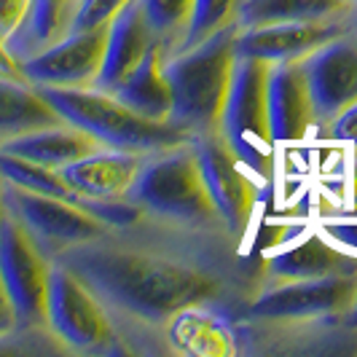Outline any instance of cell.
Segmentation results:
<instances>
[{"label": "cell", "mask_w": 357, "mask_h": 357, "mask_svg": "<svg viewBox=\"0 0 357 357\" xmlns=\"http://www.w3.org/2000/svg\"><path fill=\"white\" fill-rule=\"evenodd\" d=\"M143 220L75 245L54 261L70 268L107 312L145 328H164L183 309L226 296V271L215 255L175 239L143 236Z\"/></svg>", "instance_id": "cell-1"}, {"label": "cell", "mask_w": 357, "mask_h": 357, "mask_svg": "<svg viewBox=\"0 0 357 357\" xmlns=\"http://www.w3.org/2000/svg\"><path fill=\"white\" fill-rule=\"evenodd\" d=\"M143 159L140 153L100 148L62 167L59 175L78 199H124L143 167Z\"/></svg>", "instance_id": "cell-15"}, {"label": "cell", "mask_w": 357, "mask_h": 357, "mask_svg": "<svg viewBox=\"0 0 357 357\" xmlns=\"http://www.w3.org/2000/svg\"><path fill=\"white\" fill-rule=\"evenodd\" d=\"M3 185H6V180L0 178V215H3Z\"/></svg>", "instance_id": "cell-34"}, {"label": "cell", "mask_w": 357, "mask_h": 357, "mask_svg": "<svg viewBox=\"0 0 357 357\" xmlns=\"http://www.w3.org/2000/svg\"><path fill=\"white\" fill-rule=\"evenodd\" d=\"M357 298V274H333L317 280L268 282L250 304L248 317L271 325H301L312 320L344 317Z\"/></svg>", "instance_id": "cell-7"}, {"label": "cell", "mask_w": 357, "mask_h": 357, "mask_svg": "<svg viewBox=\"0 0 357 357\" xmlns=\"http://www.w3.org/2000/svg\"><path fill=\"white\" fill-rule=\"evenodd\" d=\"M54 124L62 119L33 84L0 78V143Z\"/></svg>", "instance_id": "cell-22"}, {"label": "cell", "mask_w": 357, "mask_h": 357, "mask_svg": "<svg viewBox=\"0 0 357 357\" xmlns=\"http://www.w3.org/2000/svg\"><path fill=\"white\" fill-rule=\"evenodd\" d=\"M107 24L73 30L46 52L36 54L22 65V75L33 86H62V89H91L105 62Z\"/></svg>", "instance_id": "cell-11"}, {"label": "cell", "mask_w": 357, "mask_h": 357, "mask_svg": "<svg viewBox=\"0 0 357 357\" xmlns=\"http://www.w3.org/2000/svg\"><path fill=\"white\" fill-rule=\"evenodd\" d=\"M0 78H8V81H24V75H22V65L14 59V54L8 52L6 38H0Z\"/></svg>", "instance_id": "cell-32"}, {"label": "cell", "mask_w": 357, "mask_h": 357, "mask_svg": "<svg viewBox=\"0 0 357 357\" xmlns=\"http://www.w3.org/2000/svg\"><path fill=\"white\" fill-rule=\"evenodd\" d=\"M266 75L268 62L236 54L229 97L218 124V135L250 169V175L261 178H268L274 169V145H277L268 126Z\"/></svg>", "instance_id": "cell-5"}, {"label": "cell", "mask_w": 357, "mask_h": 357, "mask_svg": "<svg viewBox=\"0 0 357 357\" xmlns=\"http://www.w3.org/2000/svg\"><path fill=\"white\" fill-rule=\"evenodd\" d=\"M191 145L197 151L202 178L226 231L242 239L258 207V185L250 178V169L239 161V156L218 132L194 135Z\"/></svg>", "instance_id": "cell-10"}, {"label": "cell", "mask_w": 357, "mask_h": 357, "mask_svg": "<svg viewBox=\"0 0 357 357\" xmlns=\"http://www.w3.org/2000/svg\"><path fill=\"white\" fill-rule=\"evenodd\" d=\"M347 325H349V328L357 325V298H355V304H352V309H349V314H347Z\"/></svg>", "instance_id": "cell-33"}, {"label": "cell", "mask_w": 357, "mask_h": 357, "mask_svg": "<svg viewBox=\"0 0 357 357\" xmlns=\"http://www.w3.org/2000/svg\"><path fill=\"white\" fill-rule=\"evenodd\" d=\"M140 6L167 54L178 52L191 24L194 0H140Z\"/></svg>", "instance_id": "cell-25"}, {"label": "cell", "mask_w": 357, "mask_h": 357, "mask_svg": "<svg viewBox=\"0 0 357 357\" xmlns=\"http://www.w3.org/2000/svg\"><path fill=\"white\" fill-rule=\"evenodd\" d=\"M266 282H293V280H317L333 274H357V255L341 250L325 234L306 236L285 250L268 255Z\"/></svg>", "instance_id": "cell-17"}, {"label": "cell", "mask_w": 357, "mask_h": 357, "mask_svg": "<svg viewBox=\"0 0 357 357\" xmlns=\"http://www.w3.org/2000/svg\"><path fill=\"white\" fill-rule=\"evenodd\" d=\"M352 3H355V0H352Z\"/></svg>", "instance_id": "cell-37"}, {"label": "cell", "mask_w": 357, "mask_h": 357, "mask_svg": "<svg viewBox=\"0 0 357 357\" xmlns=\"http://www.w3.org/2000/svg\"><path fill=\"white\" fill-rule=\"evenodd\" d=\"M46 328L54 339L78 352H105L116 339L105 304L59 261H52L49 271Z\"/></svg>", "instance_id": "cell-6"}, {"label": "cell", "mask_w": 357, "mask_h": 357, "mask_svg": "<svg viewBox=\"0 0 357 357\" xmlns=\"http://www.w3.org/2000/svg\"><path fill=\"white\" fill-rule=\"evenodd\" d=\"M129 0H84L78 19H75V30H86V27H100L110 24V19L124 8Z\"/></svg>", "instance_id": "cell-27"}, {"label": "cell", "mask_w": 357, "mask_h": 357, "mask_svg": "<svg viewBox=\"0 0 357 357\" xmlns=\"http://www.w3.org/2000/svg\"><path fill=\"white\" fill-rule=\"evenodd\" d=\"M100 148L102 145L97 143L91 135H86L78 126L65 124V121L54 126H43V129H36V132H27V135H19V137L0 143L3 153L27 159L33 164H40V167H52V169H62V167L84 159V156H89Z\"/></svg>", "instance_id": "cell-19"}, {"label": "cell", "mask_w": 357, "mask_h": 357, "mask_svg": "<svg viewBox=\"0 0 357 357\" xmlns=\"http://www.w3.org/2000/svg\"><path fill=\"white\" fill-rule=\"evenodd\" d=\"M164 59H167V49L159 40L151 46V52L143 56V62L129 73L121 84H116L110 89V94L145 119L169 121L172 89H169V81L164 73Z\"/></svg>", "instance_id": "cell-20"}, {"label": "cell", "mask_w": 357, "mask_h": 357, "mask_svg": "<svg viewBox=\"0 0 357 357\" xmlns=\"http://www.w3.org/2000/svg\"><path fill=\"white\" fill-rule=\"evenodd\" d=\"M352 0H242L236 24L264 27L277 22H322L352 17Z\"/></svg>", "instance_id": "cell-23"}, {"label": "cell", "mask_w": 357, "mask_h": 357, "mask_svg": "<svg viewBox=\"0 0 357 357\" xmlns=\"http://www.w3.org/2000/svg\"><path fill=\"white\" fill-rule=\"evenodd\" d=\"M322 234L339 245L341 250L347 252H355L357 255V207L355 210H347L344 215H339L336 220H328L322 226Z\"/></svg>", "instance_id": "cell-28"}, {"label": "cell", "mask_w": 357, "mask_h": 357, "mask_svg": "<svg viewBox=\"0 0 357 357\" xmlns=\"http://www.w3.org/2000/svg\"><path fill=\"white\" fill-rule=\"evenodd\" d=\"M352 27V17L322 19V22H277L264 27H239L236 54L255 56L268 65L274 62H298L317 52L328 40Z\"/></svg>", "instance_id": "cell-13"}, {"label": "cell", "mask_w": 357, "mask_h": 357, "mask_svg": "<svg viewBox=\"0 0 357 357\" xmlns=\"http://www.w3.org/2000/svg\"><path fill=\"white\" fill-rule=\"evenodd\" d=\"M317 124L328 126L357 102V27H347L317 52L301 59Z\"/></svg>", "instance_id": "cell-12"}, {"label": "cell", "mask_w": 357, "mask_h": 357, "mask_svg": "<svg viewBox=\"0 0 357 357\" xmlns=\"http://www.w3.org/2000/svg\"><path fill=\"white\" fill-rule=\"evenodd\" d=\"M355 331H357V325H355Z\"/></svg>", "instance_id": "cell-36"}, {"label": "cell", "mask_w": 357, "mask_h": 357, "mask_svg": "<svg viewBox=\"0 0 357 357\" xmlns=\"http://www.w3.org/2000/svg\"><path fill=\"white\" fill-rule=\"evenodd\" d=\"M239 3L242 0H194V14H191V24L188 33L183 38L178 52L191 49L202 40H207L210 36L220 33L223 27H229L236 22L239 14Z\"/></svg>", "instance_id": "cell-26"}, {"label": "cell", "mask_w": 357, "mask_h": 357, "mask_svg": "<svg viewBox=\"0 0 357 357\" xmlns=\"http://www.w3.org/2000/svg\"><path fill=\"white\" fill-rule=\"evenodd\" d=\"M236 33L239 24L234 22L207 40L167 54L164 59V73L172 89L169 124L180 126L191 137L218 132L236 62Z\"/></svg>", "instance_id": "cell-2"}, {"label": "cell", "mask_w": 357, "mask_h": 357, "mask_svg": "<svg viewBox=\"0 0 357 357\" xmlns=\"http://www.w3.org/2000/svg\"><path fill=\"white\" fill-rule=\"evenodd\" d=\"M52 258L36 245L14 215H0V280L17 309L19 331L46 328V290Z\"/></svg>", "instance_id": "cell-8"}, {"label": "cell", "mask_w": 357, "mask_h": 357, "mask_svg": "<svg viewBox=\"0 0 357 357\" xmlns=\"http://www.w3.org/2000/svg\"><path fill=\"white\" fill-rule=\"evenodd\" d=\"M207 306L210 304L188 306L164 325L167 341L175 352L199 357H223L236 352L229 322H223Z\"/></svg>", "instance_id": "cell-21"}, {"label": "cell", "mask_w": 357, "mask_h": 357, "mask_svg": "<svg viewBox=\"0 0 357 357\" xmlns=\"http://www.w3.org/2000/svg\"><path fill=\"white\" fill-rule=\"evenodd\" d=\"M153 43H159V38L148 24L140 0H129L107 24L105 62L94 89L110 91L116 84H121L143 62V56L151 52Z\"/></svg>", "instance_id": "cell-16"}, {"label": "cell", "mask_w": 357, "mask_h": 357, "mask_svg": "<svg viewBox=\"0 0 357 357\" xmlns=\"http://www.w3.org/2000/svg\"><path fill=\"white\" fill-rule=\"evenodd\" d=\"M81 6L84 0H27V8L19 24L6 38L8 52L14 54L17 62L46 52L49 46L75 30Z\"/></svg>", "instance_id": "cell-18"}, {"label": "cell", "mask_w": 357, "mask_h": 357, "mask_svg": "<svg viewBox=\"0 0 357 357\" xmlns=\"http://www.w3.org/2000/svg\"><path fill=\"white\" fill-rule=\"evenodd\" d=\"M3 207L24 226V231L36 239V245L52 261L59 252L110 231L94 215L73 202L33 194L8 183L3 185Z\"/></svg>", "instance_id": "cell-9"}, {"label": "cell", "mask_w": 357, "mask_h": 357, "mask_svg": "<svg viewBox=\"0 0 357 357\" xmlns=\"http://www.w3.org/2000/svg\"><path fill=\"white\" fill-rule=\"evenodd\" d=\"M0 178L6 180L8 185H17V188H24V191L65 199V202L78 204V197L68 188V183L62 180L59 169L40 167V164L19 159V156H11V153H3V151H0Z\"/></svg>", "instance_id": "cell-24"}, {"label": "cell", "mask_w": 357, "mask_h": 357, "mask_svg": "<svg viewBox=\"0 0 357 357\" xmlns=\"http://www.w3.org/2000/svg\"><path fill=\"white\" fill-rule=\"evenodd\" d=\"M27 8V0H0V38H8Z\"/></svg>", "instance_id": "cell-30"}, {"label": "cell", "mask_w": 357, "mask_h": 357, "mask_svg": "<svg viewBox=\"0 0 357 357\" xmlns=\"http://www.w3.org/2000/svg\"><path fill=\"white\" fill-rule=\"evenodd\" d=\"M328 137L336 143H349L357 148V102L341 110L339 116L328 124Z\"/></svg>", "instance_id": "cell-29"}, {"label": "cell", "mask_w": 357, "mask_h": 357, "mask_svg": "<svg viewBox=\"0 0 357 357\" xmlns=\"http://www.w3.org/2000/svg\"><path fill=\"white\" fill-rule=\"evenodd\" d=\"M40 97L56 110V116L84 129L102 148L126 151V153H159L191 140L188 132L169 121H153L126 107L110 91L102 89H62V86H36Z\"/></svg>", "instance_id": "cell-4"}, {"label": "cell", "mask_w": 357, "mask_h": 357, "mask_svg": "<svg viewBox=\"0 0 357 357\" xmlns=\"http://www.w3.org/2000/svg\"><path fill=\"white\" fill-rule=\"evenodd\" d=\"M352 24L357 27V0H355V8H352Z\"/></svg>", "instance_id": "cell-35"}, {"label": "cell", "mask_w": 357, "mask_h": 357, "mask_svg": "<svg viewBox=\"0 0 357 357\" xmlns=\"http://www.w3.org/2000/svg\"><path fill=\"white\" fill-rule=\"evenodd\" d=\"M19 331V320H17V309L11 304L8 293H6V285L0 280V339H8Z\"/></svg>", "instance_id": "cell-31"}, {"label": "cell", "mask_w": 357, "mask_h": 357, "mask_svg": "<svg viewBox=\"0 0 357 357\" xmlns=\"http://www.w3.org/2000/svg\"><path fill=\"white\" fill-rule=\"evenodd\" d=\"M266 107L274 143H298L309 135L312 124H317L301 59L268 65Z\"/></svg>", "instance_id": "cell-14"}, {"label": "cell", "mask_w": 357, "mask_h": 357, "mask_svg": "<svg viewBox=\"0 0 357 357\" xmlns=\"http://www.w3.org/2000/svg\"><path fill=\"white\" fill-rule=\"evenodd\" d=\"M126 199L156 223L197 231L226 229L204 185L191 140L164 148L159 153H148Z\"/></svg>", "instance_id": "cell-3"}]
</instances>
